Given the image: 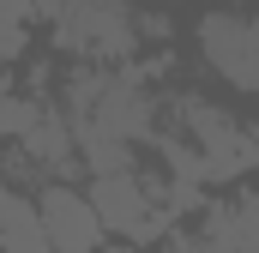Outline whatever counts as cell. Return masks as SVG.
I'll return each instance as SVG.
<instances>
[{
	"label": "cell",
	"instance_id": "cell-1",
	"mask_svg": "<svg viewBox=\"0 0 259 253\" xmlns=\"http://www.w3.org/2000/svg\"><path fill=\"white\" fill-rule=\"evenodd\" d=\"M36 12L55 30V49H66L72 61L121 66L145 43L139 12H133L127 0H36Z\"/></svg>",
	"mask_w": 259,
	"mask_h": 253
},
{
	"label": "cell",
	"instance_id": "cell-2",
	"mask_svg": "<svg viewBox=\"0 0 259 253\" xmlns=\"http://www.w3.org/2000/svg\"><path fill=\"white\" fill-rule=\"evenodd\" d=\"M175 121H181V133L205 157V181H241V175L259 169V126H241L229 109L181 91L175 97Z\"/></svg>",
	"mask_w": 259,
	"mask_h": 253
},
{
	"label": "cell",
	"instance_id": "cell-3",
	"mask_svg": "<svg viewBox=\"0 0 259 253\" xmlns=\"http://www.w3.org/2000/svg\"><path fill=\"white\" fill-rule=\"evenodd\" d=\"M91 205L103 211V223H109V235H121V241H145V235H157L163 229V211H157V199H163V181L157 175H145V169H109V175H91Z\"/></svg>",
	"mask_w": 259,
	"mask_h": 253
},
{
	"label": "cell",
	"instance_id": "cell-4",
	"mask_svg": "<svg viewBox=\"0 0 259 253\" xmlns=\"http://www.w3.org/2000/svg\"><path fill=\"white\" fill-rule=\"evenodd\" d=\"M199 61L211 66L229 91H253L259 97V18L247 12H205L199 18Z\"/></svg>",
	"mask_w": 259,
	"mask_h": 253
},
{
	"label": "cell",
	"instance_id": "cell-5",
	"mask_svg": "<svg viewBox=\"0 0 259 253\" xmlns=\"http://www.w3.org/2000/svg\"><path fill=\"white\" fill-rule=\"evenodd\" d=\"M36 205H42V223H49V235H55V253H97L103 247V235H109V223H103V211L91 205V193H78L72 181H42L36 187Z\"/></svg>",
	"mask_w": 259,
	"mask_h": 253
},
{
	"label": "cell",
	"instance_id": "cell-6",
	"mask_svg": "<svg viewBox=\"0 0 259 253\" xmlns=\"http://www.w3.org/2000/svg\"><path fill=\"white\" fill-rule=\"evenodd\" d=\"M205 235L223 253H259V193H235L205 211Z\"/></svg>",
	"mask_w": 259,
	"mask_h": 253
},
{
	"label": "cell",
	"instance_id": "cell-7",
	"mask_svg": "<svg viewBox=\"0 0 259 253\" xmlns=\"http://www.w3.org/2000/svg\"><path fill=\"white\" fill-rule=\"evenodd\" d=\"M0 229H6V253H55V235L42 223V205L30 187H6V205H0Z\"/></svg>",
	"mask_w": 259,
	"mask_h": 253
},
{
	"label": "cell",
	"instance_id": "cell-8",
	"mask_svg": "<svg viewBox=\"0 0 259 253\" xmlns=\"http://www.w3.org/2000/svg\"><path fill=\"white\" fill-rule=\"evenodd\" d=\"M169 253H223V247L199 229V235H175V241H169Z\"/></svg>",
	"mask_w": 259,
	"mask_h": 253
}]
</instances>
